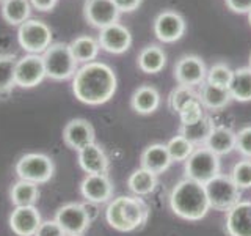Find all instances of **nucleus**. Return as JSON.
Returning a JSON list of instances; mask_svg holds the SVG:
<instances>
[{"instance_id":"f257e3e1","label":"nucleus","mask_w":251,"mask_h":236,"mask_svg":"<svg viewBox=\"0 0 251 236\" xmlns=\"http://www.w3.org/2000/svg\"><path fill=\"white\" fill-rule=\"evenodd\" d=\"M118 77L115 69L104 61H90L78 66L73 77L74 96L88 106L105 104L115 96Z\"/></svg>"},{"instance_id":"f03ea898","label":"nucleus","mask_w":251,"mask_h":236,"mask_svg":"<svg viewBox=\"0 0 251 236\" xmlns=\"http://www.w3.org/2000/svg\"><path fill=\"white\" fill-rule=\"evenodd\" d=\"M149 205L137 195H120L108 202L105 208L107 224L116 232L129 233L140 230L149 219Z\"/></svg>"},{"instance_id":"7ed1b4c3","label":"nucleus","mask_w":251,"mask_h":236,"mask_svg":"<svg viewBox=\"0 0 251 236\" xmlns=\"http://www.w3.org/2000/svg\"><path fill=\"white\" fill-rule=\"evenodd\" d=\"M170 208L175 214L184 220L196 222L207 216L210 205L204 184L190 178L180 179L175 184L170 194Z\"/></svg>"},{"instance_id":"20e7f679","label":"nucleus","mask_w":251,"mask_h":236,"mask_svg":"<svg viewBox=\"0 0 251 236\" xmlns=\"http://www.w3.org/2000/svg\"><path fill=\"white\" fill-rule=\"evenodd\" d=\"M46 68V76L53 81L73 79L78 69V63L66 43H52L41 55Z\"/></svg>"},{"instance_id":"39448f33","label":"nucleus","mask_w":251,"mask_h":236,"mask_svg":"<svg viewBox=\"0 0 251 236\" xmlns=\"http://www.w3.org/2000/svg\"><path fill=\"white\" fill-rule=\"evenodd\" d=\"M185 178H190L200 184H206L222 173L220 156L212 153L206 147H196L195 151L184 162Z\"/></svg>"},{"instance_id":"423d86ee","label":"nucleus","mask_w":251,"mask_h":236,"mask_svg":"<svg viewBox=\"0 0 251 236\" xmlns=\"http://www.w3.org/2000/svg\"><path fill=\"white\" fill-rule=\"evenodd\" d=\"M207 194V200L210 205V209L227 212L232 206H235L239 202H242V191L235 186L232 178L225 173H220L214 179L204 184Z\"/></svg>"},{"instance_id":"0eeeda50","label":"nucleus","mask_w":251,"mask_h":236,"mask_svg":"<svg viewBox=\"0 0 251 236\" xmlns=\"http://www.w3.org/2000/svg\"><path fill=\"white\" fill-rule=\"evenodd\" d=\"M19 179L35 184H44L50 181L55 173L53 161L44 153H27L21 156L14 167Z\"/></svg>"},{"instance_id":"6e6552de","label":"nucleus","mask_w":251,"mask_h":236,"mask_svg":"<svg viewBox=\"0 0 251 236\" xmlns=\"http://www.w3.org/2000/svg\"><path fill=\"white\" fill-rule=\"evenodd\" d=\"M18 43L27 54L43 55L52 44V30L41 19H28L18 27Z\"/></svg>"},{"instance_id":"1a4fd4ad","label":"nucleus","mask_w":251,"mask_h":236,"mask_svg":"<svg viewBox=\"0 0 251 236\" xmlns=\"http://www.w3.org/2000/svg\"><path fill=\"white\" fill-rule=\"evenodd\" d=\"M55 220L68 236H82L91 225V217L85 205L77 202L60 206L55 212Z\"/></svg>"},{"instance_id":"9d476101","label":"nucleus","mask_w":251,"mask_h":236,"mask_svg":"<svg viewBox=\"0 0 251 236\" xmlns=\"http://www.w3.org/2000/svg\"><path fill=\"white\" fill-rule=\"evenodd\" d=\"M187 24L184 16L175 10H163L155 16L152 30L155 38L162 43H176L184 36Z\"/></svg>"},{"instance_id":"9b49d317","label":"nucleus","mask_w":251,"mask_h":236,"mask_svg":"<svg viewBox=\"0 0 251 236\" xmlns=\"http://www.w3.org/2000/svg\"><path fill=\"white\" fill-rule=\"evenodd\" d=\"M173 76H175L177 85H187V87H200L207 76L206 63L201 57L193 54L182 55L175 65L173 69Z\"/></svg>"},{"instance_id":"f8f14e48","label":"nucleus","mask_w":251,"mask_h":236,"mask_svg":"<svg viewBox=\"0 0 251 236\" xmlns=\"http://www.w3.org/2000/svg\"><path fill=\"white\" fill-rule=\"evenodd\" d=\"M46 68L41 55L27 54L16 65V85L21 88H33L46 79Z\"/></svg>"},{"instance_id":"ddd939ff","label":"nucleus","mask_w":251,"mask_h":236,"mask_svg":"<svg viewBox=\"0 0 251 236\" xmlns=\"http://www.w3.org/2000/svg\"><path fill=\"white\" fill-rule=\"evenodd\" d=\"M120 14L113 0H85L83 3L85 21L98 30L118 22Z\"/></svg>"},{"instance_id":"4468645a","label":"nucleus","mask_w":251,"mask_h":236,"mask_svg":"<svg viewBox=\"0 0 251 236\" xmlns=\"http://www.w3.org/2000/svg\"><path fill=\"white\" fill-rule=\"evenodd\" d=\"M98 41L102 51L108 54L120 55L130 49L132 46V33L130 30L123 26L121 22H115L112 26L99 30Z\"/></svg>"},{"instance_id":"2eb2a0df","label":"nucleus","mask_w":251,"mask_h":236,"mask_svg":"<svg viewBox=\"0 0 251 236\" xmlns=\"http://www.w3.org/2000/svg\"><path fill=\"white\" fill-rule=\"evenodd\" d=\"M96 132L93 124L85 118H73L63 129V142L74 151H80L82 148L94 144Z\"/></svg>"},{"instance_id":"dca6fc26","label":"nucleus","mask_w":251,"mask_h":236,"mask_svg":"<svg viewBox=\"0 0 251 236\" xmlns=\"http://www.w3.org/2000/svg\"><path fill=\"white\" fill-rule=\"evenodd\" d=\"M113 183L108 175H86L80 183V194L90 203L102 205L112 200Z\"/></svg>"},{"instance_id":"f3484780","label":"nucleus","mask_w":251,"mask_h":236,"mask_svg":"<svg viewBox=\"0 0 251 236\" xmlns=\"http://www.w3.org/2000/svg\"><path fill=\"white\" fill-rule=\"evenodd\" d=\"M77 161L86 175H108L110 161L104 148L96 142L77 151Z\"/></svg>"},{"instance_id":"a211bd4d","label":"nucleus","mask_w":251,"mask_h":236,"mask_svg":"<svg viewBox=\"0 0 251 236\" xmlns=\"http://www.w3.org/2000/svg\"><path fill=\"white\" fill-rule=\"evenodd\" d=\"M8 222L16 236H35L43 219L35 206H14Z\"/></svg>"},{"instance_id":"6ab92c4d","label":"nucleus","mask_w":251,"mask_h":236,"mask_svg":"<svg viewBox=\"0 0 251 236\" xmlns=\"http://www.w3.org/2000/svg\"><path fill=\"white\" fill-rule=\"evenodd\" d=\"M225 227L229 236H251V202L242 200L227 211Z\"/></svg>"},{"instance_id":"aec40b11","label":"nucleus","mask_w":251,"mask_h":236,"mask_svg":"<svg viewBox=\"0 0 251 236\" xmlns=\"http://www.w3.org/2000/svg\"><path fill=\"white\" fill-rule=\"evenodd\" d=\"M160 102H162V98H160L159 90L149 84L140 85L130 96V107L133 112H137L140 115L154 114L155 110L160 107Z\"/></svg>"},{"instance_id":"412c9836","label":"nucleus","mask_w":251,"mask_h":236,"mask_svg":"<svg viewBox=\"0 0 251 236\" xmlns=\"http://www.w3.org/2000/svg\"><path fill=\"white\" fill-rule=\"evenodd\" d=\"M141 167L155 173V175H160V173L167 172L170 169V165L173 164L168 148L165 144H152L143 149L141 153Z\"/></svg>"},{"instance_id":"4be33fe9","label":"nucleus","mask_w":251,"mask_h":236,"mask_svg":"<svg viewBox=\"0 0 251 236\" xmlns=\"http://www.w3.org/2000/svg\"><path fill=\"white\" fill-rule=\"evenodd\" d=\"M200 101L202 107L206 110H214V112H218V110H223L225 107H227L231 104V93L227 88H222V87L212 85L209 82L204 81L200 85Z\"/></svg>"},{"instance_id":"5701e85b","label":"nucleus","mask_w":251,"mask_h":236,"mask_svg":"<svg viewBox=\"0 0 251 236\" xmlns=\"http://www.w3.org/2000/svg\"><path fill=\"white\" fill-rule=\"evenodd\" d=\"M235 139H237V132H234L231 128H226V126L215 124V128L212 129L210 136L202 147L209 148L212 153L222 157L235 149Z\"/></svg>"},{"instance_id":"b1692460","label":"nucleus","mask_w":251,"mask_h":236,"mask_svg":"<svg viewBox=\"0 0 251 236\" xmlns=\"http://www.w3.org/2000/svg\"><path fill=\"white\" fill-rule=\"evenodd\" d=\"M137 65L146 74H159L167 66V54L157 44L145 46L137 57Z\"/></svg>"},{"instance_id":"393cba45","label":"nucleus","mask_w":251,"mask_h":236,"mask_svg":"<svg viewBox=\"0 0 251 236\" xmlns=\"http://www.w3.org/2000/svg\"><path fill=\"white\" fill-rule=\"evenodd\" d=\"M69 49L73 52L77 63L85 65V63L94 61L98 59L100 46H99L98 38H93L90 35H80L69 43Z\"/></svg>"},{"instance_id":"a878e982","label":"nucleus","mask_w":251,"mask_h":236,"mask_svg":"<svg viewBox=\"0 0 251 236\" xmlns=\"http://www.w3.org/2000/svg\"><path fill=\"white\" fill-rule=\"evenodd\" d=\"M157 183H159V181H157L155 173L149 172L143 167L133 170L130 173V177L127 178L129 191L137 197H145V195L152 194L157 187Z\"/></svg>"},{"instance_id":"bb28decb","label":"nucleus","mask_w":251,"mask_h":236,"mask_svg":"<svg viewBox=\"0 0 251 236\" xmlns=\"http://www.w3.org/2000/svg\"><path fill=\"white\" fill-rule=\"evenodd\" d=\"M0 13H2L5 22L19 27L21 24L30 19L31 5L28 0H5L0 8Z\"/></svg>"},{"instance_id":"cd10ccee","label":"nucleus","mask_w":251,"mask_h":236,"mask_svg":"<svg viewBox=\"0 0 251 236\" xmlns=\"http://www.w3.org/2000/svg\"><path fill=\"white\" fill-rule=\"evenodd\" d=\"M214 128H215L214 120L209 115H204V118H201L200 121H196L193 124H187V126L180 124L179 134L184 136L188 142H192L195 147H202L206 144V140Z\"/></svg>"},{"instance_id":"c85d7f7f","label":"nucleus","mask_w":251,"mask_h":236,"mask_svg":"<svg viewBox=\"0 0 251 236\" xmlns=\"http://www.w3.org/2000/svg\"><path fill=\"white\" fill-rule=\"evenodd\" d=\"M229 93L232 101L250 102L251 101V68L243 66L234 69V76L229 85Z\"/></svg>"},{"instance_id":"c756f323","label":"nucleus","mask_w":251,"mask_h":236,"mask_svg":"<svg viewBox=\"0 0 251 236\" xmlns=\"http://www.w3.org/2000/svg\"><path fill=\"white\" fill-rule=\"evenodd\" d=\"M39 199L38 184L19 179L10 189V200L14 206H35Z\"/></svg>"},{"instance_id":"7c9ffc66","label":"nucleus","mask_w":251,"mask_h":236,"mask_svg":"<svg viewBox=\"0 0 251 236\" xmlns=\"http://www.w3.org/2000/svg\"><path fill=\"white\" fill-rule=\"evenodd\" d=\"M19 57L14 54L0 55V94H8L16 87V65Z\"/></svg>"},{"instance_id":"2f4dec72","label":"nucleus","mask_w":251,"mask_h":236,"mask_svg":"<svg viewBox=\"0 0 251 236\" xmlns=\"http://www.w3.org/2000/svg\"><path fill=\"white\" fill-rule=\"evenodd\" d=\"M195 99H200V94L193 88V87L177 85L168 94V109L173 114H179L180 109H182L185 104H188L190 101H195Z\"/></svg>"},{"instance_id":"473e14b6","label":"nucleus","mask_w":251,"mask_h":236,"mask_svg":"<svg viewBox=\"0 0 251 236\" xmlns=\"http://www.w3.org/2000/svg\"><path fill=\"white\" fill-rule=\"evenodd\" d=\"M167 148H168V153L173 162H185L188 159V156L195 151L196 147L192 142H188L184 136L177 134V136L168 140Z\"/></svg>"},{"instance_id":"72a5a7b5","label":"nucleus","mask_w":251,"mask_h":236,"mask_svg":"<svg viewBox=\"0 0 251 236\" xmlns=\"http://www.w3.org/2000/svg\"><path fill=\"white\" fill-rule=\"evenodd\" d=\"M232 76H234V69L229 65H226V63L218 61V63H214V65L207 69L206 82L222 87V88H229Z\"/></svg>"},{"instance_id":"f704fd0d","label":"nucleus","mask_w":251,"mask_h":236,"mask_svg":"<svg viewBox=\"0 0 251 236\" xmlns=\"http://www.w3.org/2000/svg\"><path fill=\"white\" fill-rule=\"evenodd\" d=\"M229 177L232 178L235 186H237L240 191L242 189H250L251 187V159L243 157L242 161L235 162Z\"/></svg>"},{"instance_id":"c9c22d12","label":"nucleus","mask_w":251,"mask_h":236,"mask_svg":"<svg viewBox=\"0 0 251 236\" xmlns=\"http://www.w3.org/2000/svg\"><path fill=\"white\" fill-rule=\"evenodd\" d=\"M204 110H206V109L202 107L200 99L190 101L188 104H185L182 109H180V112L177 114L179 120H180V124L187 126V124H193L196 121H200L201 118H204V115H206Z\"/></svg>"},{"instance_id":"e433bc0d","label":"nucleus","mask_w":251,"mask_h":236,"mask_svg":"<svg viewBox=\"0 0 251 236\" xmlns=\"http://www.w3.org/2000/svg\"><path fill=\"white\" fill-rule=\"evenodd\" d=\"M235 149L247 159H251V126H245L237 132Z\"/></svg>"},{"instance_id":"4c0bfd02","label":"nucleus","mask_w":251,"mask_h":236,"mask_svg":"<svg viewBox=\"0 0 251 236\" xmlns=\"http://www.w3.org/2000/svg\"><path fill=\"white\" fill-rule=\"evenodd\" d=\"M35 236H68L63 228L58 225V222L55 219L52 220H43L41 225L38 227V230Z\"/></svg>"},{"instance_id":"58836bf2","label":"nucleus","mask_w":251,"mask_h":236,"mask_svg":"<svg viewBox=\"0 0 251 236\" xmlns=\"http://www.w3.org/2000/svg\"><path fill=\"white\" fill-rule=\"evenodd\" d=\"M225 3L232 13L237 14H248L251 10V0H225Z\"/></svg>"},{"instance_id":"ea45409f","label":"nucleus","mask_w":251,"mask_h":236,"mask_svg":"<svg viewBox=\"0 0 251 236\" xmlns=\"http://www.w3.org/2000/svg\"><path fill=\"white\" fill-rule=\"evenodd\" d=\"M113 3L120 10V13H133L141 6L143 0H113Z\"/></svg>"},{"instance_id":"a19ab883","label":"nucleus","mask_w":251,"mask_h":236,"mask_svg":"<svg viewBox=\"0 0 251 236\" xmlns=\"http://www.w3.org/2000/svg\"><path fill=\"white\" fill-rule=\"evenodd\" d=\"M31 8H35L38 11H52L57 6L58 0H28Z\"/></svg>"},{"instance_id":"79ce46f5","label":"nucleus","mask_w":251,"mask_h":236,"mask_svg":"<svg viewBox=\"0 0 251 236\" xmlns=\"http://www.w3.org/2000/svg\"><path fill=\"white\" fill-rule=\"evenodd\" d=\"M248 22H250V27H251V10L248 11Z\"/></svg>"},{"instance_id":"37998d69","label":"nucleus","mask_w":251,"mask_h":236,"mask_svg":"<svg viewBox=\"0 0 251 236\" xmlns=\"http://www.w3.org/2000/svg\"><path fill=\"white\" fill-rule=\"evenodd\" d=\"M250 68H251V55H250Z\"/></svg>"},{"instance_id":"c03bdc74","label":"nucleus","mask_w":251,"mask_h":236,"mask_svg":"<svg viewBox=\"0 0 251 236\" xmlns=\"http://www.w3.org/2000/svg\"><path fill=\"white\" fill-rule=\"evenodd\" d=\"M5 2V0H0V3H3Z\"/></svg>"}]
</instances>
